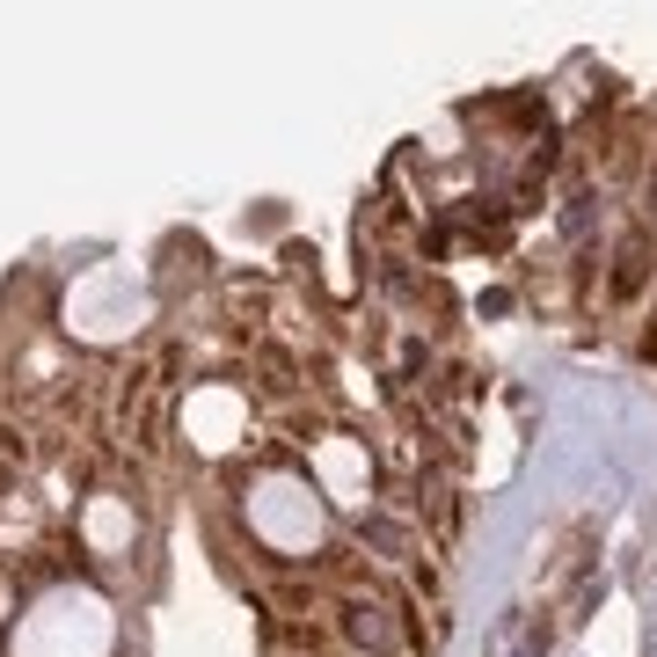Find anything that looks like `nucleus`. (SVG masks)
<instances>
[{
	"label": "nucleus",
	"instance_id": "nucleus-4",
	"mask_svg": "<svg viewBox=\"0 0 657 657\" xmlns=\"http://www.w3.org/2000/svg\"><path fill=\"white\" fill-rule=\"evenodd\" d=\"M650 227H657V175L643 183V234H650Z\"/></svg>",
	"mask_w": 657,
	"mask_h": 657
},
{
	"label": "nucleus",
	"instance_id": "nucleus-3",
	"mask_svg": "<svg viewBox=\"0 0 657 657\" xmlns=\"http://www.w3.org/2000/svg\"><path fill=\"white\" fill-rule=\"evenodd\" d=\"M643 270H650V234H643V227H635L629 242H621V270H613V292H621V300H629V292L643 285Z\"/></svg>",
	"mask_w": 657,
	"mask_h": 657
},
{
	"label": "nucleus",
	"instance_id": "nucleus-1",
	"mask_svg": "<svg viewBox=\"0 0 657 657\" xmlns=\"http://www.w3.org/2000/svg\"><path fill=\"white\" fill-rule=\"evenodd\" d=\"M343 635L373 657H388L394 643H402V629H394V613L380 607V599H351V607H343Z\"/></svg>",
	"mask_w": 657,
	"mask_h": 657
},
{
	"label": "nucleus",
	"instance_id": "nucleus-2",
	"mask_svg": "<svg viewBox=\"0 0 657 657\" xmlns=\"http://www.w3.org/2000/svg\"><path fill=\"white\" fill-rule=\"evenodd\" d=\"M358 540H365V548H380L388 562H410L416 556L410 526H394V519H358Z\"/></svg>",
	"mask_w": 657,
	"mask_h": 657
}]
</instances>
